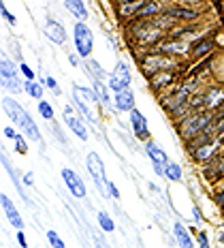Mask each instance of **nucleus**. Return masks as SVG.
<instances>
[{
    "instance_id": "obj_12",
    "label": "nucleus",
    "mask_w": 224,
    "mask_h": 248,
    "mask_svg": "<svg viewBox=\"0 0 224 248\" xmlns=\"http://www.w3.org/2000/svg\"><path fill=\"white\" fill-rule=\"evenodd\" d=\"M143 64L148 71H164V69H171L175 62L171 58H164V56H160V54H149L148 58L143 60Z\"/></svg>"
},
{
    "instance_id": "obj_9",
    "label": "nucleus",
    "mask_w": 224,
    "mask_h": 248,
    "mask_svg": "<svg viewBox=\"0 0 224 248\" xmlns=\"http://www.w3.org/2000/svg\"><path fill=\"white\" fill-rule=\"evenodd\" d=\"M0 203H2V210H4V214H7V220H9V223H11L17 231H24V220H22V216H19L17 208L13 205V201L9 199V195L2 193V197H0Z\"/></svg>"
},
{
    "instance_id": "obj_27",
    "label": "nucleus",
    "mask_w": 224,
    "mask_h": 248,
    "mask_svg": "<svg viewBox=\"0 0 224 248\" xmlns=\"http://www.w3.org/2000/svg\"><path fill=\"white\" fill-rule=\"evenodd\" d=\"M224 96V92L220 88H216V90H211L209 94H207V105H220V99Z\"/></svg>"
},
{
    "instance_id": "obj_5",
    "label": "nucleus",
    "mask_w": 224,
    "mask_h": 248,
    "mask_svg": "<svg viewBox=\"0 0 224 248\" xmlns=\"http://www.w3.org/2000/svg\"><path fill=\"white\" fill-rule=\"evenodd\" d=\"M145 154L149 156V161L154 165V171L158 175H164V167L169 165V158H166L164 150L158 146V143H148L145 146Z\"/></svg>"
},
{
    "instance_id": "obj_13",
    "label": "nucleus",
    "mask_w": 224,
    "mask_h": 248,
    "mask_svg": "<svg viewBox=\"0 0 224 248\" xmlns=\"http://www.w3.org/2000/svg\"><path fill=\"white\" fill-rule=\"evenodd\" d=\"M116 107L119 111H134V94L130 88L116 92Z\"/></svg>"
},
{
    "instance_id": "obj_29",
    "label": "nucleus",
    "mask_w": 224,
    "mask_h": 248,
    "mask_svg": "<svg viewBox=\"0 0 224 248\" xmlns=\"http://www.w3.org/2000/svg\"><path fill=\"white\" fill-rule=\"evenodd\" d=\"M15 150H17L19 154H26L28 152V143H26V139L22 135H17V139H15Z\"/></svg>"
},
{
    "instance_id": "obj_4",
    "label": "nucleus",
    "mask_w": 224,
    "mask_h": 248,
    "mask_svg": "<svg viewBox=\"0 0 224 248\" xmlns=\"http://www.w3.org/2000/svg\"><path fill=\"white\" fill-rule=\"evenodd\" d=\"M130 86V71L128 66L124 64V62H118V66L113 69L111 77H109V88L116 92H122L126 90V88Z\"/></svg>"
},
{
    "instance_id": "obj_8",
    "label": "nucleus",
    "mask_w": 224,
    "mask_h": 248,
    "mask_svg": "<svg viewBox=\"0 0 224 248\" xmlns=\"http://www.w3.org/2000/svg\"><path fill=\"white\" fill-rule=\"evenodd\" d=\"M209 120H211V116H207V113H203V116H192V118H188V120L181 122V135H184V137L196 135L201 128L207 126V122H209Z\"/></svg>"
},
{
    "instance_id": "obj_17",
    "label": "nucleus",
    "mask_w": 224,
    "mask_h": 248,
    "mask_svg": "<svg viewBox=\"0 0 224 248\" xmlns=\"http://www.w3.org/2000/svg\"><path fill=\"white\" fill-rule=\"evenodd\" d=\"M86 69H88V75H90V77H92V79H96V81H105V79H107L105 71H103V69H101V64H98V62H96V60H88Z\"/></svg>"
},
{
    "instance_id": "obj_16",
    "label": "nucleus",
    "mask_w": 224,
    "mask_h": 248,
    "mask_svg": "<svg viewBox=\"0 0 224 248\" xmlns=\"http://www.w3.org/2000/svg\"><path fill=\"white\" fill-rule=\"evenodd\" d=\"M64 7L69 9V11L75 15V17L79 19V22H83V19L88 17V9H86V4H83L81 0H66Z\"/></svg>"
},
{
    "instance_id": "obj_22",
    "label": "nucleus",
    "mask_w": 224,
    "mask_h": 248,
    "mask_svg": "<svg viewBox=\"0 0 224 248\" xmlns=\"http://www.w3.org/2000/svg\"><path fill=\"white\" fill-rule=\"evenodd\" d=\"M160 11V4L158 2H145L143 7H141V11H139L134 17H149V15H154V13H158Z\"/></svg>"
},
{
    "instance_id": "obj_24",
    "label": "nucleus",
    "mask_w": 224,
    "mask_h": 248,
    "mask_svg": "<svg viewBox=\"0 0 224 248\" xmlns=\"http://www.w3.org/2000/svg\"><path fill=\"white\" fill-rule=\"evenodd\" d=\"M166 15H169V17H173V19L175 17H179V19H194L196 17V13L194 11H188V9H171Z\"/></svg>"
},
{
    "instance_id": "obj_21",
    "label": "nucleus",
    "mask_w": 224,
    "mask_h": 248,
    "mask_svg": "<svg viewBox=\"0 0 224 248\" xmlns=\"http://www.w3.org/2000/svg\"><path fill=\"white\" fill-rule=\"evenodd\" d=\"M92 90L96 92V96H98V101L101 103H109V94H107V88L103 81H96V79H92Z\"/></svg>"
},
{
    "instance_id": "obj_26",
    "label": "nucleus",
    "mask_w": 224,
    "mask_h": 248,
    "mask_svg": "<svg viewBox=\"0 0 224 248\" xmlns=\"http://www.w3.org/2000/svg\"><path fill=\"white\" fill-rule=\"evenodd\" d=\"M47 240H49V246L51 248H66L64 242H62V237L56 233V231H51V229L47 231Z\"/></svg>"
},
{
    "instance_id": "obj_6",
    "label": "nucleus",
    "mask_w": 224,
    "mask_h": 248,
    "mask_svg": "<svg viewBox=\"0 0 224 248\" xmlns=\"http://www.w3.org/2000/svg\"><path fill=\"white\" fill-rule=\"evenodd\" d=\"M62 118H64V124H66V126H69L71 131H73L77 137L81 139V141H86V139H88V128L83 126V122H81L79 118L75 116V111H73V107L66 105V107H64V111H62Z\"/></svg>"
},
{
    "instance_id": "obj_30",
    "label": "nucleus",
    "mask_w": 224,
    "mask_h": 248,
    "mask_svg": "<svg viewBox=\"0 0 224 248\" xmlns=\"http://www.w3.org/2000/svg\"><path fill=\"white\" fill-rule=\"evenodd\" d=\"M209 47H211L209 41H203V43L196 45V47L192 49V51H194V56H203V54H207V51H209Z\"/></svg>"
},
{
    "instance_id": "obj_2",
    "label": "nucleus",
    "mask_w": 224,
    "mask_h": 248,
    "mask_svg": "<svg viewBox=\"0 0 224 248\" xmlns=\"http://www.w3.org/2000/svg\"><path fill=\"white\" fill-rule=\"evenodd\" d=\"M73 37H75V47H77V54L81 56V58H88L92 51V32L90 28H88L83 22H77L75 28H73Z\"/></svg>"
},
{
    "instance_id": "obj_32",
    "label": "nucleus",
    "mask_w": 224,
    "mask_h": 248,
    "mask_svg": "<svg viewBox=\"0 0 224 248\" xmlns=\"http://www.w3.org/2000/svg\"><path fill=\"white\" fill-rule=\"evenodd\" d=\"M211 152H213V146H207V148H203V150H199V152H196V158H207V156H211Z\"/></svg>"
},
{
    "instance_id": "obj_20",
    "label": "nucleus",
    "mask_w": 224,
    "mask_h": 248,
    "mask_svg": "<svg viewBox=\"0 0 224 248\" xmlns=\"http://www.w3.org/2000/svg\"><path fill=\"white\" fill-rule=\"evenodd\" d=\"M164 175L169 180H173V182H177V180H181V167L173 161H169V165L164 167Z\"/></svg>"
},
{
    "instance_id": "obj_1",
    "label": "nucleus",
    "mask_w": 224,
    "mask_h": 248,
    "mask_svg": "<svg viewBox=\"0 0 224 248\" xmlns=\"http://www.w3.org/2000/svg\"><path fill=\"white\" fill-rule=\"evenodd\" d=\"M2 109H4V113H7V116L11 118L15 124H17V126H22V131H24L26 137L34 139V141H41L39 126H36L34 120L30 118V113L26 111L17 101H13L11 96H4V99H2Z\"/></svg>"
},
{
    "instance_id": "obj_31",
    "label": "nucleus",
    "mask_w": 224,
    "mask_h": 248,
    "mask_svg": "<svg viewBox=\"0 0 224 248\" xmlns=\"http://www.w3.org/2000/svg\"><path fill=\"white\" fill-rule=\"evenodd\" d=\"M0 13H2V17H4V19H7V22H9V24H15V17H13V15H11V11H9V9H7V7H4V4H0Z\"/></svg>"
},
{
    "instance_id": "obj_39",
    "label": "nucleus",
    "mask_w": 224,
    "mask_h": 248,
    "mask_svg": "<svg viewBox=\"0 0 224 248\" xmlns=\"http://www.w3.org/2000/svg\"><path fill=\"white\" fill-rule=\"evenodd\" d=\"M69 60H71V64H73V66H77V64H79V58H77L75 54H69Z\"/></svg>"
},
{
    "instance_id": "obj_40",
    "label": "nucleus",
    "mask_w": 224,
    "mask_h": 248,
    "mask_svg": "<svg viewBox=\"0 0 224 248\" xmlns=\"http://www.w3.org/2000/svg\"><path fill=\"white\" fill-rule=\"evenodd\" d=\"M32 182H34V175L28 171V173H26V184H32Z\"/></svg>"
},
{
    "instance_id": "obj_10",
    "label": "nucleus",
    "mask_w": 224,
    "mask_h": 248,
    "mask_svg": "<svg viewBox=\"0 0 224 248\" xmlns=\"http://www.w3.org/2000/svg\"><path fill=\"white\" fill-rule=\"evenodd\" d=\"M45 34H47L49 41H54L56 45H64L66 43L64 28H62V24L56 22V19H47V24H45Z\"/></svg>"
},
{
    "instance_id": "obj_11",
    "label": "nucleus",
    "mask_w": 224,
    "mask_h": 248,
    "mask_svg": "<svg viewBox=\"0 0 224 248\" xmlns=\"http://www.w3.org/2000/svg\"><path fill=\"white\" fill-rule=\"evenodd\" d=\"M130 124H133L134 128V135L139 139H148L149 137V131H148V120H145V116L139 109L130 111Z\"/></svg>"
},
{
    "instance_id": "obj_28",
    "label": "nucleus",
    "mask_w": 224,
    "mask_h": 248,
    "mask_svg": "<svg viewBox=\"0 0 224 248\" xmlns=\"http://www.w3.org/2000/svg\"><path fill=\"white\" fill-rule=\"evenodd\" d=\"M2 86L7 88V90H11V92H22V84H19V79L17 77H13V79H2Z\"/></svg>"
},
{
    "instance_id": "obj_14",
    "label": "nucleus",
    "mask_w": 224,
    "mask_h": 248,
    "mask_svg": "<svg viewBox=\"0 0 224 248\" xmlns=\"http://www.w3.org/2000/svg\"><path fill=\"white\" fill-rule=\"evenodd\" d=\"M73 92H75V103L77 105H86V107H90L92 103H96L98 101V96H96V92L94 90H90V88H83V86H75L73 88Z\"/></svg>"
},
{
    "instance_id": "obj_25",
    "label": "nucleus",
    "mask_w": 224,
    "mask_h": 248,
    "mask_svg": "<svg viewBox=\"0 0 224 248\" xmlns=\"http://www.w3.org/2000/svg\"><path fill=\"white\" fill-rule=\"evenodd\" d=\"M39 113L45 118V120H51V118H54V109H51V105L47 101H39Z\"/></svg>"
},
{
    "instance_id": "obj_15",
    "label": "nucleus",
    "mask_w": 224,
    "mask_h": 248,
    "mask_svg": "<svg viewBox=\"0 0 224 248\" xmlns=\"http://www.w3.org/2000/svg\"><path fill=\"white\" fill-rule=\"evenodd\" d=\"M173 235L179 248H194V240L190 237V233L186 231V227L181 223H173Z\"/></svg>"
},
{
    "instance_id": "obj_23",
    "label": "nucleus",
    "mask_w": 224,
    "mask_h": 248,
    "mask_svg": "<svg viewBox=\"0 0 224 248\" xmlns=\"http://www.w3.org/2000/svg\"><path fill=\"white\" fill-rule=\"evenodd\" d=\"M98 223H101L103 231H107V233H111L116 229V223L111 220V216H107V212H98Z\"/></svg>"
},
{
    "instance_id": "obj_7",
    "label": "nucleus",
    "mask_w": 224,
    "mask_h": 248,
    "mask_svg": "<svg viewBox=\"0 0 224 248\" xmlns=\"http://www.w3.org/2000/svg\"><path fill=\"white\" fill-rule=\"evenodd\" d=\"M62 178H64V182L73 193V197H79V199L86 197V184L81 182V178L73 171V169H62Z\"/></svg>"
},
{
    "instance_id": "obj_36",
    "label": "nucleus",
    "mask_w": 224,
    "mask_h": 248,
    "mask_svg": "<svg viewBox=\"0 0 224 248\" xmlns=\"http://www.w3.org/2000/svg\"><path fill=\"white\" fill-rule=\"evenodd\" d=\"M199 246L201 248H209V240H207V233H199Z\"/></svg>"
},
{
    "instance_id": "obj_3",
    "label": "nucleus",
    "mask_w": 224,
    "mask_h": 248,
    "mask_svg": "<svg viewBox=\"0 0 224 248\" xmlns=\"http://www.w3.org/2000/svg\"><path fill=\"white\" fill-rule=\"evenodd\" d=\"M86 163H88V171H90V175L94 178L96 186L101 188V193L107 197L109 193L105 190V186H107V180H105V165H103L101 156H98L96 152H90V154H88V158H86Z\"/></svg>"
},
{
    "instance_id": "obj_38",
    "label": "nucleus",
    "mask_w": 224,
    "mask_h": 248,
    "mask_svg": "<svg viewBox=\"0 0 224 248\" xmlns=\"http://www.w3.org/2000/svg\"><path fill=\"white\" fill-rule=\"evenodd\" d=\"M17 244L22 246V248H26V246H28V242H26V235H24V231H17Z\"/></svg>"
},
{
    "instance_id": "obj_34",
    "label": "nucleus",
    "mask_w": 224,
    "mask_h": 248,
    "mask_svg": "<svg viewBox=\"0 0 224 248\" xmlns=\"http://www.w3.org/2000/svg\"><path fill=\"white\" fill-rule=\"evenodd\" d=\"M22 73L26 75V79H28V81H32V79H34V73H32V69H30L28 64H24V62H22Z\"/></svg>"
},
{
    "instance_id": "obj_37",
    "label": "nucleus",
    "mask_w": 224,
    "mask_h": 248,
    "mask_svg": "<svg viewBox=\"0 0 224 248\" xmlns=\"http://www.w3.org/2000/svg\"><path fill=\"white\" fill-rule=\"evenodd\" d=\"M4 137H7V139H13V141L17 139V135H15V131H13L11 126H4Z\"/></svg>"
},
{
    "instance_id": "obj_33",
    "label": "nucleus",
    "mask_w": 224,
    "mask_h": 248,
    "mask_svg": "<svg viewBox=\"0 0 224 248\" xmlns=\"http://www.w3.org/2000/svg\"><path fill=\"white\" fill-rule=\"evenodd\" d=\"M105 188H107V193L111 195V197H116V199L119 197V190L116 188V184H113V182H109V180H107V186H105Z\"/></svg>"
},
{
    "instance_id": "obj_19",
    "label": "nucleus",
    "mask_w": 224,
    "mask_h": 248,
    "mask_svg": "<svg viewBox=\"0 0 224 248\" xmlns=\"http://www.w3.org/2000/svg\"><path fill=\"white\" fill-rule=\"evenodd\" d=\"M24 90L28 92L32 99H36V101L43 99V86L36 84V81H26V84H24Z\"/></svg>"
},
{
    "instance_id": "obj_35",
    "label": "nucleus",
    "mask_w": 224,
    "mask_h": 248,
    "mask_svg": "<svg viewBox=\"0 0 224 248\" xmlns=\"http://www.w3.org/2000/svg\"><path fill=\"white\" fill-rule=\"evenodd\" d=\"M45 84H47V86L51 88V90L56 92V94H60V88H58V84H56L54 77H45Z\"/></svg>"
},
{
    "instance_id": "obj_18",
    "label": "nucleus",
    "mask_w": 224,
    "mask_h": 248,
    "mask_svg": "<svg viewBox=\"0 0 224 248\" xmlns=\"http://www.w3.org/2000/svg\"><path fill=\"white\" fill-rule=\"evenodd\" d=\"M0 71H2V79H13V77H17V69H15L13 60L4 58V56H2V62H0Z\"/></svg>"
},
{
    "instance_id": "obj_41",
    "label": "nucleus",
    "mask_w": 224,
    "mask_h": 248,
    "mask_svg": "<svg viewBox=\"0 0 224 248\" xmlns=\"http://www.w3.org/2000/svg\"><path fill=\"white\" fill-rule=\"evenodd\" d=\"M218 131H220V133H222V131H224V122H222V124H220V126H218Z\"/></svg>"
}]
</instances>
